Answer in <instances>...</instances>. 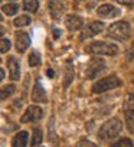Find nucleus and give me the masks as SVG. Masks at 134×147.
I'll return each instance as SVG.
<instances>
[{
  "label": "nucleus",
  "mask_w": 134,
  "mask_h": 147,
  "mask_svg": "<svg viewBox=\"0 0 134 147\" xmlns=\"http://www.w3.org/2000/svg\"><path fill=\"white\" fill-rule=\"evenodd\" d=\"M123 130V121L117 117L114 118H110L107 120L101 127H100V131H98V138L101 140H111L114 137H117Z\"/></svg>",
  "instance_id": "obj_1"
},
{
  "label": "nucleus",
  "mask_w": 134,
  "mask_h": 147,
  "mask_svg": "<svg viewBox=\"0 0 134 147\" xmlns=\"http://www.w3.org/2000/svg\"><path fill=\"white\" fill-rule=\"evenodd\" d=\"M130 33H131V28H130V23L125 22V20H121V22H115L112 23L110 28H108V38L111 39H115V40H127L130 38Z\"/></svg>",
  "instance_id": "obj_2"
},
{
  "label": "nucleus",
  "mask_w": 134,
  "mask_h": 147,
  "mask_svg": "<svg viewBox=\"0 0 134 147\" xmlns=\"http://www.w3.org/2000/svg\"><path fill=\"white\" fill-rule=\"evenodd\" d=\"M87 52L94 53V55H108V56H112V55H117L118 46L115 43H111V42L97 40V42H92V43H90L87 46Z\"/></svg>",
  "instance_id": "obj_3"
},
{
  "label": "nucleus",
  "mask_w": 134,
  "mask_h": 147,
  "mask_svg": "<svg viewBox=\"0 0 134 147\" xmlns=\"http://www.w3.org/2000/svg\"><path fill=\"white\" fill-rule=\"evenodd\" d=\"M120 85H121L120 78H117L115 75H110V77H105V78L97 81L92 87V92L94 94H102V92L111 91V90H114Z\"/></svg>",
  "instance_id": "obj_4"
},
{
  "label": "nucleus",
  "mask_w": 134,
  "mask_h": 147,
  "mask_svg": "<svg viewBox=\"0 0 134 147\" xmlns=\"http://www.w3.org/2000/svg\"><path fill=\"white\" fill-rule=\"evenodd\" d=\"M104 69H105V62H104V59H101V58H94V59L90 61V63H88V66H87V77H88L90 80H92V78L98 77Z\"/></svg>",
  "instance_id": "obj_5"
},
{
  "label": "nucleus",
  "mask_w": 134,
  "mask_h": 147,
  "mask_svg": "<svg viewBox=\"0 0 134 147\" xmlns=\"http://www.w3.org/2000/svg\"><path fill=\"white\" fill-rule=\"evenodd\" d=\"M42 115H43V111H42L40 107H38V105H30V107L25 111V114L22 115L20 121H22V123H35V121H39V120L42 118Z\"/></svg>",
  "instance_id": "obj_6"
},
{
  "label": "nucleus",
  "mask_w": 134,
  "mask_h": 147,
  "mask_svg": "<svg viewBox=\"0 0 134 147\" xmlns=\"http://www.w3.org/2000/svg\"><path fill=\"white\" fill-rule=\"evenodd\" d=\"M124 113H125V121L128 128L133 131L134 130V94H130L127 97L125 101V107H124Z\"/></svg>",
  "instance_id": "obj_7"
},
{
  "label": "nucleus",
  "mask_w": 134,
  "mask_h": 147,
  "mask_svg": "<svg viewBox=\"0 0 134 147\" xmlns=\"http://www.w3.org/2000/svg\"><path fill=\"white\" fill-rule=\"evenodd\" d=\"M15 43H16V51L19 53H23L30 45V38H29V35L26 32H16Z\"/></svg>",
  "instance_id": "obj_8"
},
{
  "label": "nucleus",
  "mask_w": 134,
  "mask_h": 147,
  "mask_svg": "<svg viewBox=\"0 0 134 147\" xmlns=\"http://www.w3.org/2000/svg\"><path fill=\"white\" fill-rule=\"evenodd\" d=\"M7 68H9V75L12 81H18L20 78V63L15 56H10L7 59Z\"/></svg>",
  "instance_id": "obj_9"
},
{
  "label": "nucleus",
  "mask_w": 134,
  "mask_h": 147,
  "mask_svg": "<svg viewBox=\"0 0 134 147\" xmlns=\"http://www.w3.org/2000/svg\"><path fill=\"white\" fill-rule=\"evenodd\" d=\"M48 6H49V10H51V16L55 20L62 18V15L65 12V7H63V3L61 2V0H49Z\"/></svg>",
  "instance_id": "obj_10"
},
{
  "label": "nucleus",
  "mask_w": 134,
  "mask_h": 147,
  "mask_svg": "<svg viewBox=\"0 0 134 147\" xmlns=\"http://www.w3.org/2000/svg\"><path fill=\"white\" fill-rule=\"evenodd\" d=\"M97 13H98V16H101L104 19H112V18H117L120 15V10L112 5H102L98 7Z\"/></svg>",
  "instance_id": "obj_11"
},
{
  "label": "nucleus",
  "mask_w": 134,
  "mask_h": 147,
  "mask_svg": "<svg viewBox=\"0 0 134 147\" xmlns=\"http://www.w3.org/2000/svg\"><path fill=\"white\" fill-rule=\"evenodd\" d=\"M102 29H104V23H102V22H92L91 25H88V26L84 29V32H82V35H81V39H88V38H91V36H95V35H98Z\"/></svg>",
  "instance_id": "obj_12"
},
{
  "label": "nucleus",
  "mask_w": 134,
  "mask_h": 147,
  "mask_svg": "<svg viewBox=\"0 0 134 147\" xmlns=\"http://www.w3.org/2000/svg\"><path fill=\"white\" fill-rule=\"evenodd\" d=\"M32 100L35 102H46L48 101V97H46V92H45V88L42 87L40 81L38 80L35 87H33V91H32Z\"/></svg>",
  "instance_id": "obj_13"
},
{
  "label": "nucleus",
  "mask_w": 134,
  "mask_h": 147,
  "mask_svg": "<svg viewBox=\"0 0 134 147\" xmlns=\"http://www.w3.org/2000/svg\"><path fill=\"white\" fill-rule=\"evenodd\" d=\"M65 23H66V28H68V30H71V32L79 30V29L82 28V25H84L82 19H81L79 16H77V15H69L68 18H66Z\"/></svg>",
  "instance_id": "obj_14"
},
{
  "label": "nucleus",
  "mask_w": 134,
  "mask_h": 147,
  "mask_svg": "<svg viewBox=\"0 0 134 147\" xmlns=\"http://www.w3.org/2000/svg\"><path fill=\"white\" fill-rule=\"evenodd\" d=\"M28 140H29V134L26 131H19L12 140V147H26Z\"/></svg>",
  "instance_id": "obj_15"
},
{
  "label": "nucleus",
  "mask_w": 134,
  "mask_h": 147,
  "mask_svg": "<svg viewBox=\"0 0 134 147\" xmlns=\"http://www.w3.org/2000/svg\"><path fill=\"white\" fill-rule=\"evenodd\" d=\"M2 10H3L5 15L13 16V15H16V13L19 12V6H18L16 3H7V5H5V6L2 7Z\"/></svg>",
  "instance_id": "obj_16"
},
{
  "label": "nucleus",
  "mask_w": 134,
  "mask_h": 147,
  "mask_svg": "<svg viewBox=\"0 0 134 147\" xmlns=\"http://www.w3.org/2000/svg\"><path fill=\"white\" fill-rule=\"evenodd\" d=\"M42 138H43V133H42V130H40L39 127L33 128V136H32V141H30V144H32V146H38V144L42 143Z\"/></svg>",
  "instance_id": "obj_17"
},
{
  "label": "nucleus",
  "mask_w": 134,
  "mask_h": 147,
  "mask_svg": "<svg viewBox=\"0 0 134 147\" xmlns=\"http://www.w3.org/2000/svg\"><path fill=\"white\" fill-rule=\"evenodd\" d=\"M23 7H25V10H28L30 13H35L38 10V7H39V2L38 0H25Z\"/></svg>",
  "instance_id": "obj_18"
},
{
  "label": "nucleus",
  "mask_w": 134,
  "mask_h": 147,
  "mask_svg": "<svg viewBox=\"0 0 134 147\" xmlns=\"http://www.w3.org/2000/svg\"><path fill=\"white\" fill-rule=\"evenodd\" d=\"M13 25H15L16 28L28 26V25H30V18H29V16H26V15H22V16H19V18H16V19H15Z\"/></svg>",
  "instance_id": "obj_19"
},
{
  "label": "nucleus",
  "mask_w": 134,
  "mask_h": 147,
  "mask_svg": "<svg viewBox=\"0 0 134 147\" xmlns=\"http://www.w3.org/2000/svg\"><path fill=\"white\" fill-rule=\"evenodd\" d=\"M111 147H134V144H133V141L130 138L124 137V138H120L118 141H115Z\"/></svg>",
  "instance_id": "obj_20"
},
{
  "label": "nucleus",
  "mask_w": 134,
  "mask_h": 147,
  "mask_svg": "<svg viewBox=\"0 0 134 147\" xmlns=\"http://www.w3.org/2000/svg\"><path fill=\"white\" fill-rule=\"evenodd\" d=\"M39 63H40V55H39V52L33 51V52L29 55V65H30V66H38Z\"/></svg>",
  "instance_id": "obj_21"
},
{
  "label": "nucleus",
  "mask_w": 134,
  "mask_h": 147,
  "mask_svg": "<svg viewBox=\"0 0 134 147\" xmlns=\"http://www.w3.org/2000/svg\"><path fill=\"white\" fill-rule=\"evenodd\" d=\"M13 92H15V85H7V87H3L2 88V95H0V97H2V100H6Z\"/></svg>",
  "instance_id": "obj_22"
},
{
  "label": "nucleus",
  "mask_w": 134,
  "mask_h": 147,
  "mask_svg": "<svg viewBox=\"0 0 134 147\" xmlns=\"http://www.w3.org/2000/svg\"><path fill=\"white\" fill-rule=\"evenodd\" d=\"M10 49V42L9 39H2V42H0V51H2V53H6L7 51Z\"/></svg>",
  "instance_id": "obj_23"
},
{
  "label": "nucleus",
  "mask_w": 134,
  "mask_h": 147,
  "mask_svg": "<svg viewBox=\"0 0 134 147\" xmlns=\"http://www.w3.org/2000/svg\"><path fill=\"white\" fill-rule=\"evenodd\" d=\"M78 147H97V146H95L94 143L88 141V140H82V141L78 143Z\"/></svg>",
  "instance_id": "obj_24"
},
{
  "label": "nucleus",
  "mask_w": 134,
  "mask_h": 147,
  "mask_svg": "<svg viewBox=\"0 0 134 147\" xmlns=\"http://www.w3.org/2000/svg\"><path fill=\"white\" fill-rule=\"evenodd\" d=\"M120 5H124V6H134V0H115Z\"/></svg>",
  "instance_id": "obj_25"
},
{
  "label": "nucleus",
  "mask_w": 134,
  "mask_h": 147,
  "mask_svg": "<svg viewBox=\"0 0 134 147\" xmlns=\"http://www.w3.org/2000/svg\"><path fill=\"white\" fill-rule=\"evenodd\" d=\"M53 75H55V72H53L52 69H48V77H49V78H52Z\"/></svg>",
  "instance_id": "obj_26"
},
{
  "label": "nucleus",
  "mask_w": 134,
  "mask_h": 147,
  "mask_svg": "<svg viewBox=\"0 0 134 147\" xmlns=\"http://www.w3.org/2000/svg\"><path fill=\"white\" fill-rule=\"evenodd\" d=\"M53 33H55V39H58V38H59V35H61V30L55 29V30H53Z\"/></svg>",
  "instance_id": "obj_27"
},
{
  "label": "nucleus",
  "mask_w": 134,
  "mask_h": 147,
  "mask_svg": "<svg viewBox=\"0 0 134 147\" xmlns=\"http://www.w3.org/2000/svg\"><path fill=\"white\" fill-rule=\"evenodd\" d=\"M75 2H82V0H75Z\"/></svg>",
  "instance_id": "obj_28"
}]
</instances>
